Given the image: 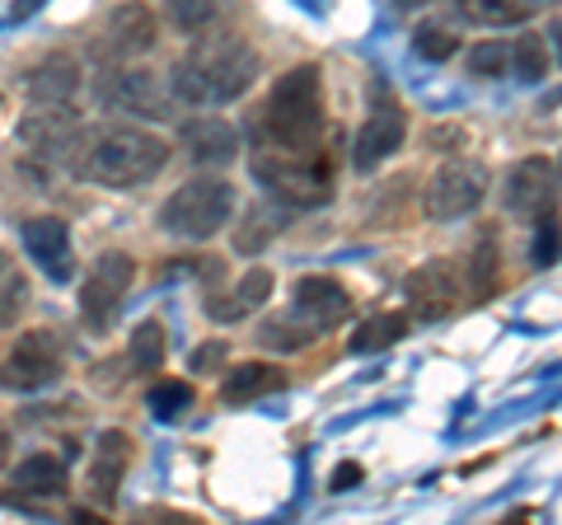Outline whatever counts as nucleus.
Instances as JSON below:
<instances>
[{
	"label": "nucleus",
	"mask_w": 562,
	"mask_h": 525,
	"mask_svg": "<svg viewBox=\"0 0 562 525\" xmlns=\"http://www.w3.org/2000/svg\"><path fill=\"white\" fill-rule=\"evenodd\" d=\"M258 80V57L239 33H206L173 66V94L188 103H231Z\"/></svg>",
	"instance_id": "obj_1"
},
{
	"label": "nucleus",
	"mask_w": 562,
	"mask_h": 525,
	"mask_svg": "<svg viewBox=\"0 0 562 525\" xmlns=\"http://www.w3.org/2000/svg\"><path fill=\"white\" fill-rule=\"evenodd\" d=\"M169 165V142L146 127H109L85 146L80 174L103 188H140Z\"/></svg>",
	"instance_id": "obj_2"
},
{
	"label": "nucleus",
	"mask_w": 562,
	"mask_h": 525,
	"mask_svg": "<svg viewBox=\"0 0 562 525\" xmlns=\"http://www.w3.org/2000/svg\"><path fill=\"white\" fill-rule=\"evenodd\" d=\"M324 132V76L319 66L281 71L268 99V142L281 150H314Z\"/></svg>",
	"instance_id": "obj_3"
},
{
	"label": "nucleus",
	"mask_w": 562,
	"mask_h": 525,
	"mask_svg": "<svg viewBox=\"0 0 562 525\" xmlns=\"http://www.w3.org/2000/svg\"><path fill=\"white\" fill-rule=\"evenodd\" d=\"M254 179L286 206H319L333 198V174L324 160H314L310 150L258 146L254 150Z\"/></svg>",
	"instance_id": "obj_4"
},
{
	"label": "nucleus",
	"mask_w": 562,
	"mask_h": 525,
	"mask_svg": "<svg viewBox=\"0 0 562 525\" xmlns=\"http://www.w3.org/2000/svg\"><path fill=\"white\" fill-rule=\"evenodd\" d=\"M231 216H235V188L216 179V174L188 179L179 192H169V202L160 206V225L179 239H211L216 231H225Z\"/></svg>",
	"instance_id": "obj_5"
},
{
	"label": "nucleus",
	"mask_w": 562,
	"mask_h": 525,
	"mask_svg": "<svg viewBox=\"0 0 562 525\" xmlns=\"http://www.w3.org/2000/svg\"><path fill=\"white\" fill-rule=\"evenodd\" d=\"M487 198V169L479 160H446L427 179L422 206L431 221H460L469 212H479V202Z\"/></svg>",
	"instance_id": "obj_6"
},
{
	"label": "nucleus",
	"mask_w": 562,
	"mask_h": 525,
	"mask_svg": "<svg viewBox=\"0 0 562 525\" xmlns=\"http://www.w3.org/2000/svg\"><path fill=\"white\" fill-rule=\"evenodd\" d=\"M132 282H136V258L122 254V249L103 254V258L94 262L90 282H85V291H80V314H85V324H90V328H109V324L117 320L122 301H127Z\"/></svg>",
	"instance_id": "obj_7"
},
{
	"label": "nucleus",
	"mask_w": 562,
	"mask_h": 525,
	"mask_svg": "<svg viewBox=\"0 0 562 525\" xmlns=\"http://www.w3.org/2000/svg\"><path fill=\"white\" fill-rule=\"evenodd\" d=\"M347 314H351V295H347V287L338 282V277L310 272L291 287V320L301 328H310L314 338H319L324 328H338Z\"/></svg>",
	"instance_id": "obj_8"
},
{
	"label": "nucleus",
	"mask_w": 562,
	"mask_h": 525,
	"mask_svg": "<svg viewBox=\"0 0 562 525\" xmlns=\"http://www.w3.org/2000/svg\"><path fill=\"white\" fill-rule=\"evenodd\" d=\"M403 295H408V310L417 314L422 324L446 320V314L460 305V272H454V262L431 258V262H422V268L408 272Z\"/></svg>",
	"instance_id": "obj_9"
},
{
	"label": "nucleus",
	"mask_w": 562,
	"mask_h": 525,
	"mask_svg": "<svg viewBox=\"0 0 562 525\" xmlns=\"http://www.w3.org/2000/svg\"><path fill=\"white\" fill-rule=\"evenodd\" d=\"M61 380V338L52 328H29L20 343L10 347V384L20 390H43V384Z\"/></svg>",
	"instance_id": "obj_10"
},
{
	"label": "nucleus",
	"mask_w": 562,
	"mask_h": 525,
	"mask_svg": "<svg viewBox=\"0 0 562 525\" xmlns=\"http://www.w3.org/2000/svg\"><path fill=\"white\" fill-rule=\"evenodd\" d=\"M558 198V165L549 155H530V160H520L512 174H506V206L520 216H539L549 212Z\"/></svg>",
	"instance_id": "obj_11"
},
{
	"label": "nucleus",
	"mask_w": 562,
	"mask_h": 525,
	"mask_svg": "<svg viewBox=\"0 0 562 525\" xmlns=\"http://www.w3.org/2000/svg\"><path fill=\"white\" fill-rule=\"evenodd\" d=\"M403 136H408V118H403V109H398V103H380V109L361 122L357 146H351V165H357V169L384 165L403 146Z\"/></svg>",
	"instance_id": "obj_12"
},
{
	"label": "nucleus",
	"mask_w": 562,
	"mask_h": 525,
	"mask_svg": "<svg viewBox=\"0 0 562 525\" xmlns=\"http://www.w3.org/2000/svg\"><path fill=\"white\" fill-rule=\"evenodd\" d=\"M24 249L52 282H66L76 272V254H70V225L61 216H33L24 221Z\"/></svg>",
	"instance_id": "obj_13"
},
{
	"label": "nucleus",
	"mask_w": 562,
	"mask_h": 525,
	"mask_svg": "<svg viewBox=\"0 0 562 525\" xmlns=\"http://www.w3.org/2000/svg\"><path fill=\"white\" fill-rule=\"evenodd\" d=\"M127 465H132V436L122 427L99 432L94 455H90V498L103 502V506H113L122 479H127Z\"/></svg>",
	"instance_id": "obj_14"
},
{
	"label": "nucleus",
	"mask_w": 562,
	"mask_h": 525,
	"mask_svg": "<svg viewBox=\"0 0 562 525\" xmlns=\"http://www.w3.org/2000/svg\"><path fill=\"white\" fill-rule=\"evenodd\" d=\"M103 103L109 109H122V113H146V118H165L169 113V99L160 90V80L150 71H113L103 80Z\"/></svg>",
	"instance_id": "obj_15"
},
{
	"label": "nucleus",
	"mask_w": 562,
	"mask_h": 525,
	"mask_svg": "<svg viewBox=\"0 0 562 525\" xmlns=\"http://www.w3.org/2000/svg\"><path fill=\"white\" fill-rule=\"evenodd\" d=\"M103 38H109V47L117 57H146V52L160 43V24H155V14L140 5V0H127V5H117L109 14Z\"/></svg>",
	"instance_id": "obj_16"
},
{
	"label": "nucleus",
	"mask_w": 562,
	"mask_h": 525,
	"mask_svg": "<svg viewBox=\"0 0 562 525\" xmlns=\"http://www.w3.org/2000/svg\"><path fill=\"white\" fill-rule=\"evenodd\" d=\"M179 142L188 146V155L198 165H231V160H239V132L225 118H192V122H183Z\"/></svg>",
	"instance_id": "obj_17"
},
{
	"label": "nucleus",
	"mask_w": 562,
	"mask_h": 525,
	"mask_svg": "<svg viewBox=\"0 0 562 525\" xmlns=\"http://www.w3.org/2000/svg\"><path fill=\"white\" fill-rule=\"evenodd\" d=\"M76 132H80V118H76V109H66V103H38L29 118H20V142L33 150L70 146Z\"/></svg>",
	"instance_id": "obj_18"
},
{
	"label": "nucleus",
	"mask_w": 562,
	"mask_h": 525,
	"mask_svg": "<svg viewBox=\"0 0 562 525\" xmlns=\"http://www.w3.org/2000/svg\"><path fill=\"white\" fill-rule=\"evenodd\" d=\"M24 90H29L33 103H66L70 94L80 90V66L70 57H47V62H38L29 71Z\"/></svg>",
	"instance_id": "obj_19"
},
{
	"label": "nucleus",
	"mask_w": 562,
	"mask_h": 525,
	"mask_svg": "<svg viewBox=\"0 0 562 525\" xmlns=\"http://www.w3.org/2000/svg\"><path fill=\"white\" fill-rule=\"evenodd\" d=\"M286 390V376L277 371L268 361H244L235 371H225V384H221V399L225 404H249V399H262V394H277Z\"/></svg>",
	"instance_id": "obj_20"
},
{
	"label": "nucleus",
	"mask_w": 562,
	"mask_h": 525,
	"mask_svg": "<svg viewBox=\"0 0 562 525\" xmlns=\"http://www.w3.org/2000/svg\"><path fill=\"white\" fill-rule=\"evenodd\" d=\"M408 314H398V310H380V314H371L366 324H357V334H351V353L357 357H371V353H384V347H394V343H403L408 338Z\"/></svg>",
	"instance_id": "obj_21"
},
{
	"label": "nucleus",
	"mask_w": 562,
	"mask_h": 525,
	"mask_svg": "<svg viewBox=\"0 0 562 525\" xmlns=\"http://www.w3.org/2000/svg\"><path fill=\"white\" fill-rule=\"evenodd\" d=\"M14 488H20L24 498H61L66 493V465L57 455H29L14 469Z\"/></svg>",
	"instance_id": "obj_22"
},
{
	"label": "nucleus",
	"mask_w": 562,
	"mask_h": 525,
	"mask_svg": "<svg viewBox=\"0 0 562 525\" xmlns=\"http://www.w3.org/2000/svg\"><path fill=\"white\" fill-rule=\"evenodd\" d=\"M454 10H460L469 24H483V29H506V24L530 20L525 0H454Z\"/></svg>",
	"instance_id": "obj_23"
},
{
	"label": "nucleus",
	"mask_w": 562,
	"mask_h": 525,
	"mask_svg": "<svg viewBox=\"0 0 562 525\" xmlns=\"http://www.w3.org/2000/svg\"><path fill=\"white\" fill-rule=\"evenodd\" d=\"M127 361L136 371H160L165 366V324L160 320H140L127 338Z\"/></svg>",
	"instance_id": "obj_24"
},
{
	"label": "nucleus",
	"mask_w": 562,
	"mask_h": 525,
	"mask_svg": "<svg viewBox=\"0 0 562 525\" xmlns=\"http://www.w3.org/2000/svg\"><path fill=\"white\" fill-rule=\"evenodd\" d=\"M24 305H29V282H24L20 262L0 249V328H10L14 320H20Z\"/></svg>",
	"instance_id": "obj_25"
},
{
	"label": "nucleus",
	"mask_w": 562,
	"mask_h": 525,
	"mask_svg": "<svg viewBox=\"0 0 562 525\" xmlns=\"http://www.w3.org/2000/svg\"><path fill=\"white\" fill-rule=\"evenodd\" d=\"M549 66H553V57H549V47H543L539 33H520V38L512 43V71L520 80L535 85V80L549 76Z\"/></svg>",
	"instance_id": "obj_26"
},
{
	"label": "nucleus",
	"mask_w": 562,
	"mask_h": 525,
	"mask_svg": "<svg viewBox=\"0 0 562 525\" xmlns=\"http://www.w3.org/2000/svg\"><path fill=\"white\" fill-rule=\"evenodd\" d=\"M281 225H286V216H281V212H268V206H254L249 221H244L239 231H235V249H239V254H258V249H268V239L281 231Z\"/></svg>",
	"instance_id": "obj_27"
},
{
	"label": "nucleus",
	"mask_w": 562,
	"mask_h": 525,
	"mask_svg": "<svg viewBox=\"0 0 562 525\" xmlns=\"http://www.w3.org/2000/svg\"><path fill=\"white\" fill-rule=\"evenodd\" d=\"M258 343H262V347H272V353H301V347L314 343V334L295 324L291 314H286V320L277 314V320H262V324H258Z\"/></svg>",
	"instance_id": "obj_28"
},
{
	"label": "nucleus",
	"mask_w": 562,
	"mask_h": 525,
	"mask_svg": "<svg viewBox=\"0 0 562 525\" xmlns=\"http://www.w3.org/2000/svg\"><path fill=\"white\" fill-rule=\"evenodd\" d=\"M216 10H221V0H165V14L179 33H202L216 20Z\"/></svg>",
	"instance_id": "obj_29"
},
{
	"label": "nucleus",
	"mask_w": 562,
	"mask_h": 525,
	"mask_svg": "<svg viewBox=\"0 0 562 525\" xmlns=\"http://www.w3.org/2000/svg\"><path fill=\"white\" fill-rule=\"evenodd\" d=\"M464 66H469V76H479V80H497V76L512 71V47L506 43H473Z\"/></svg>",
	"instance_id": "obj_30"
},
{
	"label": "nucleus",
	"mask_w": 562,
	"mask_h": 525,
	"mask_svg": "<svg viewBox=\"0 0 562 525\" xmlns=\"http://www.w3.org/2000/svg\"><path fill=\"white\" fill-rule=\"evenodd\" d=\"M497 244L492 239H483L479 244V254H469V291L479 295V301H487L492 291H497Z\"/></svg>",
	"instance_id": "obj_31"
},
{
	"label": "nucleus",
	"mask_w": 562,
	"mask_h": 525,
	"mask_svg": "<svg viewBox=\"0 0 562 525\" xmlns=\"http://www.w3.org/2000/svg\"><path fill=\"white\" fill-rule=\"evenodd\" d=\"M192 404V384L188 380H160L150 390V413L155 417H179Z\"/></svg>",
	"instance_id": "obj_32"
},
{
	"label": "nucleus",
	"mask_w": 562,
	"mask_h": 525,
	"mask_svg": "<svg viewBox=\"0 0 562 525\" xmlns=\"http://www.w3.org/2000/svg\"><path fill=\"white\" fill-rule=\"evenodd\" d=\"M272 287H277V282H272L268 268H249V272H244L239 282H235V295L244 301V310H258V305L272 295Z\"/></svg>",
	"instance_id": "obj_33"
},
{
	"label": "nucleus",
	"mask_w": 562,
	"mask_h": 525,
	"mask_svg": "<svg viewBox=\"0 0 562 525\" xmlns=\"http://www.w3.org/2000/svg\"><path fill=\"white\" fill-rule=\"evenodd\" d=\"M413 47H417V57H427V62H446V57H454V33L427 24V29H417Z\"/></svg>",
	"instance_id": "obj_34"
},
{
	"label": "nucleus",
	"mask_w": 562,
	"mask_h": 525,
	"mask_svg": "<svg viewBox=\"0 0 562 525\" xmlns=\"http://www.w3.org/2000/svg\"><path fill=\"white\" fill-rule=\"evenodd\" d=\"M539 239H535V262L539 268H553L558 262V221H553V206L549 212H539Z\"/></svg>",
	"instance_id": "obj_35"
},
{
	"label": "nucleus",
	"mask_w": 562,
	"mask_h": 525,
	"mask_svg": "<svg viewBox=\"0 0 562 525\" xmlns=\"http://www.w3.org/2000/svg\"><path fill=\"white\" fill-rule=\"evenodd\" d=\"M225 357H231V347H225V343H202V347H192L188 371H198V376H206V371H221Z\"/></svg>",
	"instance_id": "obj_36"
},
{
	"label": "nucleus",
	"mask_w": 562,
	"mask_h": 525,
	"mask_svg": "<svg viewBox=\"0 0 562 525\" xmlns=\"http://www.w3.org/2000/svg\"><path fill=\"white\" fill-rule=\"evenodd\" d=\"M206 314H211V320H221V324H235L249 310H244V301H239L235 291H225V295H206Z\"/></svg>",
	"instance_id": "obj_37"
},
{
	"label": "nucleus",
	"mask_w": 562,
	"mask_h": 525,
	"mask_svg": "<svg viewBox=\"0 0 562 525\" xmlns=\"http://www.w3.org/2000/svg\"><path fill=\"white\" fill-rule=\"evenodd\" d=\"M361 479H366V469H361L357 460H342L338 469H333V479H328V483H333V488H338V493H347V488H357Z\"/></svg>",
	"instance_id": "obj_38"
},
{
	"label": "nucleus",
	"mask_w": 562,
	"mask_h": 525,
	"mask_svg": "<svg viewBox=\"0 0 562 525\" xmlns=\"http://www.w3.org/2000/svg\"><path fill=\"white\" fill-rule=\"evenodd\" d=\"M5 455H10V427L0 423V465H5Z\"/></svg>",
	"instance_id": "obj_39"
},
{
	"label": "nucleus",
	"mask_w": 562,
	"mask_h": 525,
	"mask_svg": "<svg viewBox=\"0 0 562 525\" xmlns=\"http://www.w3.org/2000/svg\"><path fill=\"white\" fill-rule=\"evenodd\" d=\"M525 5H553V0H525Z\"/></svg>",
	"instance_id": "obj_40"
}]
</instances>
